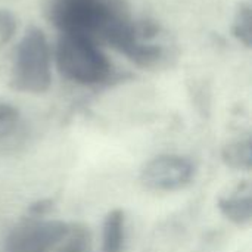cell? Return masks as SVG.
Listing matches in <instances>:
<instances>
[{
  "mask_svg": "<svg viewBox=\"0 0 252 252\" xmlns=\"http://www.w3.org/2000/svg\"><path fill=\"white\" fill-rule=\"evenodd\" d=\"M47 18L62 34L84 35L108 43L111 35L128 22L120 0H49Z\"/></svg>",
  "mask_w": 252,
  "mask_h": 252,
  "instance_id": "cell-1",
  "label": "cell"
},
{
  "mask_svg": "<svg viewBox=\"0 0 252 252\" xmlns=\"http://www.w3.org/2000/svg\"><path fill=\"white\" fill-rule=\"evenodd\" d=\"M56 66L61 75L80 86H94L105 83L112 66L93 40L77 35L62 34L58 40Z\"/></svg>",
  "mask_w": 252,
  "mask_h": 252,
  "instance_id": "cell-2",
  "label": "cell"
},
{
  "mask_svg": "<svg viewBox=\"0 0 252 252\" xmlns=\"http://www.w3.org/2000/svg\"><path fill=\"white\" fill-rule=\"evenodd\" d=\"M10 84L22 93L40 94L52 84V55L44 32L35 27L25 31L12 65Z\"/></svg>",
  "mask_w": 252,
  "mask_h": 252,
  "instance_id": "cell-3",
  "label": "cell"
},
{
  "mask_svg": "<svg viewBox=\"0 0 252 252\" xmlns=\"http://www.w3.org/2000/svg\"><path fill=\"white\" fill-rule=\"evenodd\" d=\"M68 230L69 224L62 220L31 217L9 232L3 252H52Z\"/></svg>",
  "mask_w": 252,
  "mask_h": 252,
  "instance_id": "cell-4",
  "label": "cell"
},
{
  "mask_svg": "<svg viewBox=\"0 0 252 252\" xmlns=\"http://www.w3.org/2000/svg\"><path fill=\"white\" fill-rule=\"evenodd\" d=\"M196 176V165L183 155L164 154L149 159L142 171L140 182L151 190L176 192L188 188Z\"/></svg>",
  "mask_w": 252,
  "mask_h": 252,
  "instance_id": "cell-5",
  "label": "cell"
},
{
  "mask_svg": "<svg viewBox=\"0 0 252 252\" xmlns=\"http://www.w3.org/2000/svg\"><path fill=\"white\" fill-rule=\"evenodd\" d=\"M217 208L224 219L236 226H248L252 221L251 183L248 180L238 185V188L217 199Z\"/></svg>",
  "mask_w": 252,
  "mask_h": 252,
  "instance_id": "cell-6",
  "label": "cell"
},
{
  "mask_svg": "<svg viewBox=\"0 0 252 252\" xmlns=\"http://www.w3.org/2000/svg\"><path fill=\"white\" fill-rule=\"evenodd\" d=\"M127 242V219L120 208L109 211L102 224L100 252H124Z\"/></svg>",
  "mask_w": 252,
  "mask_h": 252,
  "instance_id": "cell-7",
  "label": "cell"
},
{
  "mask_svg": "<svg viewBox=\"0 0 252 252\" xmlns=\"http://www.w3.org/2000/svg\"><path fill=\"white\" fill-rule=\"evenodd\" d=\"M221 159L233 170L250 171L252 167L251 139L248 137L245 140H236L226 145L221 149Z\"/></svg>",
  "mask_w": 252,
  "mask_h": 252,
  "instance_id": "cell-8",
  "label": "cell"
},
{
  "mask_svg": "<svg viewBox=\"0 0 252 252\" xmlns=\"http://www.w3.org/2000/svg\"><path fill=\"white\" fill-rule=\"evenodd\" d=\"M22 121L18 108L7 102H0V146H6L21 133Z\"/></svg>",
  "mask_w": 252,
  "mask_h": 252,
  "instance_id": "cell-9",
  "label": "cell"
},
{
  "mask_svg": "<svg viewBox=\"0 0 252 252\" xmlns=\"http://www.w3.org/2000/svg\"><path fill=\"white\" fill-rule=\"evenodd\" d=\"M52 252H92V236L86 226H69L65 238Z\"/></svg>",
  "mask_w": 252,
  "mask_h": 252,
  "instance_id": "cell-10",
  "label": "cell"
},
{
  "mask_svg": "<svg viewBox=\"0 0 252 252\" xmlns=\"http://www.w3.org/2000/svg\"><path fill=\"white\" fill-rule=\"evenodd\" d=\"M251 7L248 4H242L236 13L233 24V35L247 47H251L252 31H251Z\"/></svg>",
  "mask_w": 252,
  "mask_h": 252,
  "instance_id": "cell-11",
  "label": "cell"
},
{
  "mask_svg": "<svg viewBox=\"0 0 252 252\" xmlns=\"http://www.w3.org/2000/svg\"><path fill=\"white\" fill-rule=\"evenodd\" d=\"M16 19L15 16L4 9H0V47L4 46L15 34Z\"/></svg>",
  "mask_w": 252,
  "mask_h": 252,
  "instance_id": "cell-12",
  "label": "cell"
},
{
  "mask_svg": "<svg viewBox=\"0 0 252 252\" xmlns=\"http://www.w3.org/2000/svg\"><path fill=\"white\" fill-rule=\"evenodd\" d=\"M52 208V201H38L30 207V213L34 216V219H40Z\"/></svg>",
  "mask_w": 252,
  "mask_h": 252,
  "instance_id": "cell-13",
  "label": "cell"
}]
</instances>
